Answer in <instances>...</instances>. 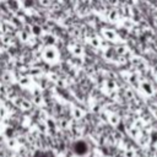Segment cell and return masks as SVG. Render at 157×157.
Listing matches in <instances>:
<instances>
[{
  "label": "cell",
  "instance_id": "18",
  "mask_svg": "<svg viewBox=\"0 0 157 157\" xmlns=\"http://www.w3.org/2000/svg\"><path fill=\"white\" fill-rule=\"evenodd\" d=\"M31 76H39L40 74H43V71H42V69H39V67H33V69H31Z\"/></svg>",
  "mask_w": 157,
  "mask_h": 157
},
{
  "label": "cell",
  "instance_id": "4",
  "mask_svg": "<svg viewBox=\"0 0 157 157\" xmlns=\"http://www.w3.org/2000/svg\"><path fill=\"white\" fill-rule=\"evenodd\" d=\"M13 102L16 103V105H18L23 110H29L32 108V102H29L28 99H25V98H21V97H16L13 99Z\"/></svg>",
  "mask_w": 157,
  "mask_h": 157
},
{
  "label": "cell",
  "instance_id": "1",
  "mask_svg": "<svg viewBox=\"0 0 157 157\" xmlns=\"http://www.w3.org/2000/svg\"><path fill=\"white\" fill-rule=\"evenodd\" d=\"M42 58L48 64H54L59 60V52L54 45H45L42 52Z\"/></svg>",
  "mask_w": 157,
  "mask_h": 157
},
{
  "label": "cell",
  "instance_id": "10",
  "mask_svg": "<svg viewBox=\"0 0 157 157\" xmlns=\"http://www.w3.org/2000/svg\"><path fill=\"white\" fill-rule=\"evenodd\" d=\"M119 12H120V15H121V16H124V17L129 18V17L131 16V13H132V10H131V6H130L129 4H124V5H123V7H121V10H120Z\"/></svg>",
  "mask_w": 157,
  "mask_h": 157
},
{
  "label": "cell",
  "instance_id": "15",
  "mask_svg": "<svg viewBox=\"0 0 157 157\" xmlns=\"http://www.w3.org/2000/svg\"><path fill=\"white\" fill-rule=\"evenodd\" d=\"M128 131H129V135H130L132 139H135V140H136V139L139 137V135H140V130H139L137 128H135L134 125H132L131 128H129Z\"/></svg>",
  "mask_w": 157,
  "mask_h": 157
},
{
  "label": "cell",
  "instance_id": "5",
  "mask_svg": "<svg viewBox=\"0 0 157 157\" xmlns=\"http://www.w3.org/2000/svg\"><path fill=\"white\" fill-rule=\"evenodd\" d=\"M114 50H115L118 56H125V55L129 54V49H128V47L125 44H117L114 47Z\"/></svg>",
  "mask_w": 157,
  "mask_h": 157
},
{
  "label": "cell",
  "instance_id": "14",
  "mask_svg": "<svg viewBox=\"0 0 157 157\" xmlns=\"http://www.w3.org/2000/svg\"><path fill=\"white\" fill-rule=\"evenodd\" d=\"M43 40H44V44L45 45H54L55 44V38L52 34H45Z\"/></svg>",
  "mask_w": 157,
  "mask_h": 157
},
{
  "label": "cell",
  "instance_id": "21",
  "mask_svg": "<svg viewBox=\"0 0 157 157\" xmlns=\"http://www.w3.org/2000/svg\"><path fill=\"white\" fill-rule=\"evenodd\" d=\"M152 115H153V117L157 119V108H156V107L152 109Z\"/></svg>",
  "mask_w": 157,
  "mask_h": 157
},
{
  "label": "cell",
  "instance_id": "17",
  "mask_svg": "<svg viewBox=\"0 0 157 157\" xmlns=\"http://www.w3.org/2000/svg\"><path fill=\"white\" fill-rule=\"evenodd\" d=\"M123 155H124V157H136V152L132 148H126Z\"/></svg>",
  "mask_w": 157,
  "mask_h": 157
},
{
  "label": "cell",
  "instance_id": "7",
  "mask_svg": "<svg viewBox=\"0 0 157 157\" xmlns=\"http://www.w3.org/2000/svg\"><path fill=\"white\" fill-rule=\"evenodd\" d=\"M107 17H108V20H109V21L115 22V21H118V20L121 17V15H120V12H119L117 9H112L110 11H108Z\"/></svg>",
  "mask_w": 157,
  "mask_h": 157
},
{
  "label": "cell",
  "instance_id": "16",
  "mask_svg": "<svg viewBox=\"0 0 157 157\" xmlns=\"http://www.w3.org/2000/svg\"><path fill=\"white\" fill-rule=\"evenodd\" d=\"M105 86H107V88H108L109 91H112V92H114V91L117 90V83H115L114 80H108L107 83H105Z\"/></svg>",
  "mask_w": 157,
  "mask_h": 157
},
{
  "label": "cell",
  "instance_id": "24",
  "mask_svg": "<svg viewBox=\"0 0 157 157\" xmlns=\"http://www.w3.org/2000/svg\"><path fill=\"white\" fill-rule=\"evenodd\" d=\"M156 145H157V141H156Z\"/></svg>",
  "mask_w": 157,
  "mask_h": 157
},
{
  "label": "cell",
  "instance_id": "22",
  "mask_svg": "<svg viewBox=\"0 0 157 157\" xmlns=\"http://www.w3.org/2000/svg\"><path fill=\"white\" fill-rule=\"evenodd\" d=\"M150 157H157V156H150Z\"/></svg>",
  "mask_w": 157,
  "mask_h": 157
},
{
  "label": "cell",
  "instance_id": "6",
  "mask_svg": "<svg viewBox=\"0 0 157 157\" xmlns=\"http://www.w3.org/2000/svg\"><path fill=\"white\" fill-rule=\"evenodd\" d=\"M69 49H70L71 54L75 55V56H81L83 54V49H82V47L80 44H72V45L69 47Z\"/></svg>",
  "mask_w": 157,
  "mask_h": 157
},
{
  "label": "cell",
  "instance_id": "13",
  "mask_svg": "<svg viewBox=\"0 0 157 157\" xmlns=\"http://www.w3.org/2000/svg\"><path fill=\"white\" fill-rule=\"evenodd\" d=\"M88 43H90L92 47H94V48H99V47L102 45V40H101V38L97 37V36L91 37V38L88 39Z\"/></svg>",
  "mask_w": 157,
  "mask_h": 157
},
{
  "label": "cell",
  "instance_id": "23",
  "mask_svg": "<svg viewBox=\"0 0 157 157\" xmlns=\"http://www.w3.org/2000/svg\"><path fill=\"white\" fill-rule=\"evenodd\" d=\"M2 1H4V0H0V2H2Z\"/></svg>",
  "mask_w": 157,
  "mask_h": 157
},
{
  "label": "cell",
  "instance_id": "9",
  "mask_svg": "<svg viewBox=\"0 0 157 157\" xmlns=\"http://www.w3.org/2000/svg\"><path fill=\"white\" fill-rule=\"evenodd\" d=\"M18 83L22 86V87H29L32 85V77L29 75H25V76H21L20 80H18Z\"/></svg>",
  "mask_w": 157,
  "mask_h": 157
},
{
  "label": "cell",
  "instance_id": "12",
  "mask_svg": "<svg viewBox=\"0 0 157 157\" xmlns=\"http://www.w3.org/2000/svg\"><path fill=\"white\" fill-rule=\"evenodd\" d=\"M17 36H18L20 40L23 42V43H27V42L31 39V34H29V32H27V31H20Z\"/></svg>",
  "mask_w": 157,
  "mask_h": 157
},
{
  "label": "cell",
  "instance_id": "19",
  "mask_svg": "<svg viewBox=\"0 0 157 157\" xmlns=\"http://www.w3.org/2000/svg\"><path fill=\"white\" fill-rule=\"evenodd\" d=\"M39 2L43 6H50L52 5V0H39Z\"/></svg>",
  "mask_w": 157,
  "mask_h": 157
},
{
  "label": "cell",
  "instance_id": "2",
  "mask_svg": "<svg viewBox=\"0 0 157 157\" xmlns=\"http://www.w3.org/2000/svg\"><path fill=\"white\" fill-rule=\"evenodd\" d=\"M140 90L146 94V96H152L155 93V90H153V86L150 81L147 80H140V85H139Z\"/></svg>",
  "mask_w": 157,
  "mask_h": 157
},
{
  "label": "cell",
  "instance_id": "8",
  "mask_svg": "<svg viewBox=\"0 0 157 157\" xmlns=\"http://www.w3.org/2000/svg\"><path fill=\"white\" fill-rule=\"evenodd\" d=\"M72 117H74V119H76V120H80V119H82L83 117H85V110L82 109V108H80V107H74L72 108Z\"/></svg>",
  "mask_w": 157,
  "mask_h": 157
},
{
  "label": "cell",
  "instance_id": "3",
  "mask_svg": "<svg viewBox=\"0 0 157 157\" xmlns=\"http://www.w3.org/2000/svg\"><path fill=\"white\" fill-rule=\"evenodd\" d=\"M102 36L105 40L108 42H117L118 40V33L114 31V29H110V28H104L102 29Z\"/></svg>",
  "mask_w": 157,
  "mask_h": 157
},
{
  "label": "cell",
  "instance_id": "20",
  "mask_svg": "<svg viewBox=\"0 0 157 157\" xmlns=\"http://www.w3.org/2000/svg\"><path fill=\"white\" fill-rule=\"evenodd\" d=\"M59 125H60L61 128H66V126H67V121H66V120H61V121L59 123Z\"/></svg>",
  "mask_w": 157,
  "mask_h": 157
},
{
  "label": "cell",
  "instance_id": "11",
  "mask_svg": "<svg viewBox=\"0 0 157 157\" xmlns=\"http://www.w3.org/2000/svg\"><path fill=\"white\" fill-rule=\"evenodd\" d=\"M108 121H109L112 125L117 126V125L120 124V117H119L118 114H115V113H109V114H108Z\"/></svg>",
  "mask_w": 157,
  "mask_h": 157
}]
</instances>
